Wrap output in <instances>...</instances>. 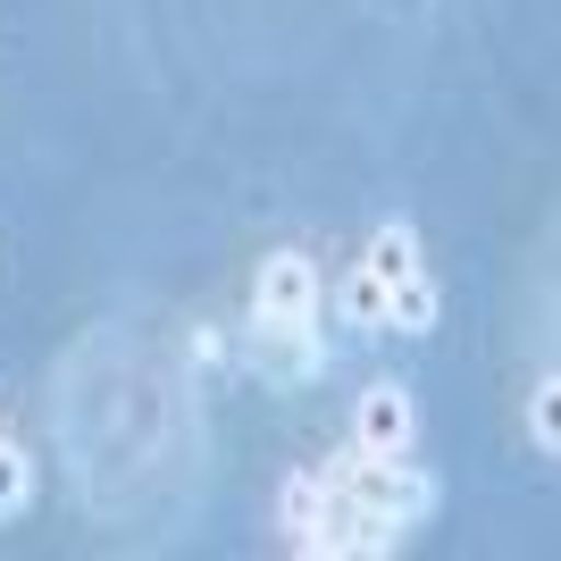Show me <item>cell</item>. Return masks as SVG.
Here are the masks:
<instances>
[{
	"label": "cell",
	"mask_w": 561,
	"mask_h": 561,
	"mask_svg": "<svg viewBox=\"0 0 561 561\" xmlns=\"http://www.w3.org/2000/svg\"><path fill=\"white\" fill-rule=\"evenodd\" d=\"M436 503L445 486L411 453H360L344 436L335 453L302 461L277 486V537L302 561H394Z\"/></svg>",
	"instance_id": "6da1fadb"
},
{
	"label": "cell",
	"mask_w": 561,
	"mask_h": 561,
	"mask_svg": "<svg viewBox=\"0 0 561 561\" xmlns=\"http://www.w3.org/2000/svg\"><path fill=\"white\" fill-rule=\"evenodd\" d=\"M252 352L260 369L277 377V386H310V377L328 369V277H319V260L302 243H277V252H260L252 268Z\"/></svg>",
	"instance_id": "7a4b0ae2"
},
{
	"label": "cell",
	"mask_w": 561,
	"mask_h": 561,
	"mask_svg": "<svg viewBox=\"0 0 561 561\" xmlns=\"http://www.w3.org/2000/svg\"><path fill=\"white\" fill-rule=\"evenodd\" d=\"M335 319L360 328V335H436L445 294H436V277H427L420 227H411V218H377L369 227L352 277L335 285Z\"/></svg>",
	"instance_id": "3957f363"
},
{
	"label": "cell",
	"mask_w": 561,
	"mask_h": 561,
	"mask_svg": "<svg viewBox=\"0 0 561 561\" xmlns=\"http://www.w3.org/2000/svg\"><path fill=\"white\" fill-rule=\"evenodd\" d=\"M352 445L360 453H411L420 445V394H411L402 377L360 386V402H352Z\"/></svg>",
	"instance_id": "277c9868"
},
{
	"label": "cell",
	"mask_w": 561,
	"mask_h": 561,
	"mask_svg": "<svg viewBox=\"0 0 561 561\" xmlns=\"http://www.w3.org/2000/svg\"><path fill=\"white\" fill-rule=\"evenodd\" d=\"M519 411H528V445L553 461V453H561V369H553V360L528 377V402H519Z\"/></svg>",
	"instance_id": "5b68a950"
},
{
	"label": "cell",
	"mask_w": 561,
	"mask_h": 561,
	"mask_svg": "<svg viewBox=\"0 0 561 561\" xmlns=\"http://www.w3.org/2000/svg\"><path fill=\"white\" fill-rule=\"evenodd\" d=\"M34 512V461H25V445L0 427V519H25Z\"/></svg>",
	"instance_id": "8992f818"
},
{
	"label": "cell",
	"mask_w": 561,
	"mask_h": 561,
	"mask_svg": "<svg viewBox=\"0 0 561 561\" xmlns=\"http://www.w3.org/2000/svg\"><path fill=\"white\" fill-rule=\"evenodd\" d=\"M0 427H9V420H0Z\"/></svg>",
	"instance_id": "52a82bcc"
}]
</instances>
